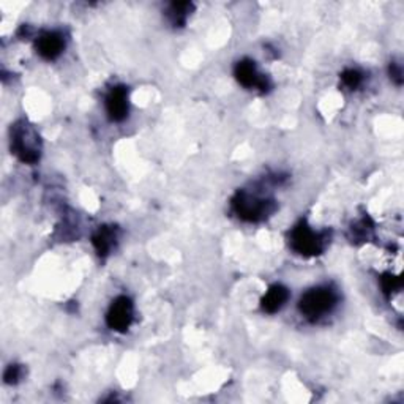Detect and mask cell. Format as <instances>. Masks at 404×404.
Wrapping results in <instances>:
<instances>
[{
  "mask_svg": "<svg viewBox=\"0 0 404 404\" xmlns=\"http://www.w3.org/2000/svg\"><path fill=\"white\" fill-rule=\"evenodd\" d=\"M382 289L386 294H392L395 290H400L401 289V278L400 276H395V275H384L382 276Z\"/></svg>",
  "mask_w": 404,
  "mask_h": 404,
  "instance_id": "cell-14",
  "label": "cell"
},
{
  "mask_svg": "<svg viewBox=\"0 0 404 404\" xmlns=\"http://www.w3.org/2000/svg\"><path fill=\"white\" fill-rule=\"evenodd\" d=\"M233 207L240 220L257 223L275 210V204L267 197L251 195L248 191H238L233 200Z\"/></svg>",
  "mask_w": 404,
  "mask_h": 404,
  "instance_id": "cell-3",
  "label": "cell"
},
{
  "mask_svg": "<svg viewBox=\"0 0 404 404\" xmlns=\"http://www.w3.org/2000/svg\"><path fill=\"white\" fill-rule=\"evenodd\" d=\"M338 302L336 293L327 286H319L307 290L299 302L300 313L310 321H317L319 317L329 314Z\"/></svg>",
  "mask_w": 404,
  "mask_h": 404,
  "instance_id": "cell-1",
  "label": "cell"
},
{
  "mask_svg": "<svg viewBox=\"0 0 404 404\" xmlns=\"http://www.w3.org/2000/svg\"><path fill=\"white\" fill-rule=\"evenodd\" d=\"M65 49V38L61 32H46L37 39V52L46 61H54Z\"/></svg>",
  "mask_w": 404,
  "mask_h": 404,
  "instance_id": "cell-8",
  "label": "cell"
},
{
  "mask_svg": "<svg viewBox=\"0 0 404 404\" xmlns=\"http://www.w3.org/2000/svg\"><path fill=\"white\" fill-rule=\"evenodd\" d=\"M11 152L24 163L39 160V137L27 122H18L11 128Z\"/></svg>",
  "mask_w": 404,
  "mask_h": 404,
  "instance_id": "cell-2",
  "label": "cell"
},
{
  "mask_svg": "<svg viewBox=\"0 0 404 404\" xmlns=\"http://www.w3.org/2000/svg\"><path fill=\"white\" fill-rule=\"evenodd\" d=\"M350 231H353V238H354V240L363 242V240H367V238L369 237L371 231H373V224H371L369 218H363V220H360L359 223H355Z\"/></svg>",
  "mask_w": 404,
  "mask_h": 404,
  "instance_id": "cell-12",
  "label": "cell"
},
{
  "mask_svg": "<svg viewBox=\"0 0 404 404\" xmlns=\"http://www.w3.org/2000/svg\"><path fill=\"white\" fill-rule=\"evenodd\" d=\"M234 75L237 78V81L247 89H259L262 92H266L270 87L269 79L257 71L256 63L253 61H250V59H243V61L235 65Z\"/></svg>",
  "mask_w": 404,
  "mask_h": 404,
  "instance_id": "cell-6",
  "label": "cell"
},
{
  "mask_svg": "<svg viewBox=\"0 0 404 404\" xmlns=\"http://www.w3.org/2000/svg\"><path fill=\"white\" fill-rule=\"evenodd\" d=\"M327 245V237L322 233H314L307 221H300L290 231V248L297 255L317 256L321 255Z\"/></svg>",
  "mask_w": 404,
  "mask_h": 404,
  "instance_id": "cell-4",
  "label": "cell"
},
{
  "mask_svg": "<svg viewBox=\"0 0 404 404\" xmlns=\"http://www.w3.org/2000/svg\"><path fill=\"white\" fill-rule=\"evenodd\" d=\"M133 302L127 295H121L109 307L108 314H106V322H108L109 329L116 330V332H127L131 322H133Z\"/></svg>",
  "mask_w": 404,
  "mask_h": 404,
  "instance_id": "cell-5",
  "label": "cell"
},
{
  "mask_svg": "<svg viewBox=\"0 0 404 404\" xmlns=\"http://www.w3.org/2000/svg\"><path fill=\"white\" fill-rule=\"evenodd\" d=\"M289 300V290L288 288H284L283 284H274L266 295L262 297L261 300V307L269 314H274L276 311H280L286 302Z\"/></svg>",
  "mask_w": 404,
  "mask_h": 404,
  "instance_id": "cell-9",
  "label": "cell"
},
{
  "mask_svg": "<svg viewBox=\"0 0 404 404\" xmlns=\"http://www.w3.org/2000/svg\"><path fill=\"white\" fill-rule=\"evenodd\" d=\"M128 90L125 85H116L106 97V112L112 122H122L128 116Z\"/></svg>",
  "mask_w": 404,
  "mask_h": 404,
  "instance_id": "cell-7",
  "label": "cell"
},
{
  "mask_svg": "<svg viewBox=\"0 0 404 404\" xmlns=\"http://www.w3.org/2000/svg\"><path fill=\"white\" fill-rule=\"evenodd\" d=\"M116 240H117V233H116V228H112V226L100 228L97 231L94 238H92L97 253L100 256H108L111 253V250L114 248Z\"/></svg>",
  "mask_w": 404,
  "mask_h": 404,
  "instance_id": "cell-10",
  "label": "cell"
},
{
  "mask_svg": "<svg viewBox=\"0 0 404 404\" xmlns=\"http://www.w3.org/2000/svg\"><path fill=\"white\" fill-rule=\"evenodd\" d=\"M24 374L23 367L21 365H10L8 368L5 369V374H4V379L6 384H16L19 382Z\"/></svg>",
  "mask_w": 404,
  "mask_h": 404,
  "instance_id": "cell-15",
  "label": "cell"
},
{
  "mask_svg": "<svg viewBox=\"0 0 404 404\" xmlns=\"http://www.w3.org/2000/svg\"><path fill=\"white\" fill-rule=\"evenodd\" d=\"M341 81L343 84L346 85V87L349 90H355L359 85L362 84L363 81V76H362V73L359 70H354V68H350V70H346L341 75Z\"/></svg>",
  "mask_w": 404,
  "mask_h": 404,
  "instance_id": "cell-13",
  "label": "cell"
},
{
  "mask_svg": "<svg viewBox=\"0 0 404 404\" xmlns=\"http://www.w3.org/2000/svg\"><path fill=\"white\" fill-rule=\"evenodd\" d=\"M390 76H392V79L396 84L403 82V70H401L400 63H392V65H390Z\"/></svg>",
  "mask_w": 404,
  "mask_h": 404,
  "instance_id": "cell-16",
  "label": "cell"
},
{
  "mask_svg": "<svg viewBox=\"0 0 404 404\" xmlns=\"http://www.w3.org/2000/svg\"><path fill=\"white\" fill-rule=\"evenodd\" d=\"M191 8H193V5L188 4V2H176L169 6V11H168V16L171 19V23L174 25H183L187 23V18L190 15Z\"/></svg>",
  "mask_w": 404,
  "mask_h": 404,
  "instance_id": "cell-11",
  "label": "cell"
}]
</instances>
